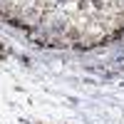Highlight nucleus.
<instances>
[{
	"label": "nucleus",
	"instance_id": "nucleus-1",
	"mask_svg": "<svg viewBox=\"0 0 124 124\" xmlns=\"http://www.w3.org/2000/svg\"><path fill=\"white\" fill-rule=\"evenodd\" d=\"M119 67H122V70H124V57H122V60H119Z\"/></svg>",
	"mask_w": 124,
	"mask_h": 124
}]
</instances>
